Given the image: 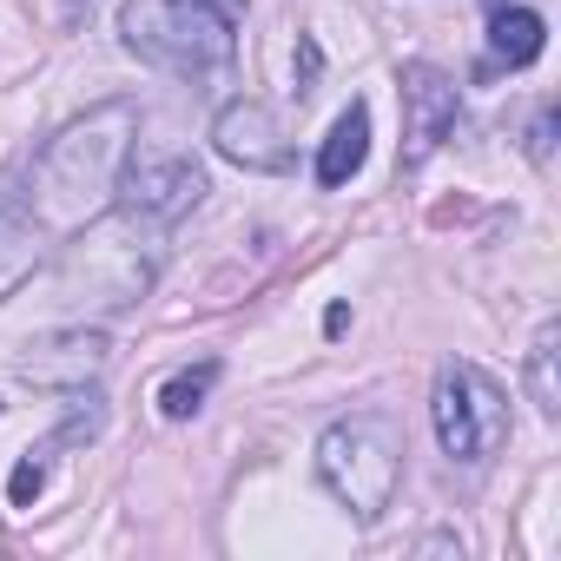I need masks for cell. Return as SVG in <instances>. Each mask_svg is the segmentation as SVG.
Instances as JSON below:
<instances>
[{"label":"cell","instance_id":"1","mask_svg":"<svg viewBox=\"0 0 561 561\" xmlns=\"http://www.w3.org/2000/svg\"><path fill=\"white\" fill-rule=\"evenodd\" d=\"M133 139H139V113L126 100H106L93 106L87 119H73L47 152H41V172H34V218L47 231H80L87 218H100L113 205V185L133 159Z\"/></svg>","mask_w":561,"mask_h":561},{"label":"cell","instance_id":"2","mask_svg":"<svg viewBox=\"0 0 561 561\" xmlns=\"http://www.w3.org/2000/svg\"><path fill=\"white\" fill-rule=\"evenodd\" d=\"M165 264V225L106 205L100 218H87L73 231V244L60 251V277H67V298L93 305V311H126L152 291V277Z\"/></svg>","mask_w":561,"mask_h":561},{"label":"cell","instance_id":"3","mask_svg":"<svg viewBox=\"0 0 561 561\" xmlns=\"http://www.w3.org/2000/svg\"><path fill=\"white\" fill-rule=\"evenodd\" d=\"M318 476L324 489L357 515V522H377L397 495V476H403V436L383 410H357V416H337L324 436H318Z\"/></svg>","mask_w":561,"mask_h":561},{"label":"cell","instance_id":"4","mask_svg":"<svg viewBox=\"0 0 561 561\" xmlns=\"http://www.w3.org/2000/svg\"><path fill=\"white\" fill-rule=\"evenodd\" d=\"M126 47L146 60V67H165V73H218L231 60V27L225 14H211L205 0H126Z\"/></svg>","mask_w":561,"mask_h":561},{"label":"cell","instance_id":"5","mask_svg":"<svg viewBox=\"0 0 561 561\" xmlns=\"http://www.w3.org/2000/svg\"><path fill=\"white\" fill-rule=\"evenodd\" d=\"M430 423H436L443 456H456V462H489V456L508 443V397H502L495 377H482L476 364L456 357V364L436 370Z\"/></svg>","mask_w":561,"mask_h":561},{"label":"cell","instance_id":"6","mask_svg":"<svg viewBox=\"0 0 561 561\" xmlns=\"http://www.w3.org/2000/svg\"><path fill=\"white\" fill-rule=\"evenodd\" d=\"M198 198H205V172L192 159H179V152H146V159L133 152L126 172H119V185H113V205H126V211H139L152 225L185 218Z\"/></svg>","mask_w":561,"mask_h":561},{"label":"cell","instance_id":"7","mask_svg":"<svg viewBox=\"0 0 561 561\" xmlns=\"http://www.w3.org/2000/svg\"><path fill=\"white\" fill-rule=\"evenodd\" d=\"M106 357H113L106 331L73 324V331H54V337L27 344V357H21L14 370H21V383H34V390H67V397H80L87 383H100Z\"/></svg>","mask_w":561,"mask_h":561},{"label":"cell","instance_id":"8","mask_svg":"<svg viewBox=\"0 0 561 561\" xmlns=\"http://www.w3.org/2000/svg\"><path fill=\"white\" fill-rule=\"evenodd\" d=\"M397 87H403V165H423L449 133H456V80L443 73V67H430V60H410L403 73H397Z\"/></svg>","mask_w":561,"mask_h":561},{"label":"cell","instance_id":"9","mask_svg":"<svg viewBox=\"0 0 561 561\" xmlns=\"http://www.w3.org/2000/svg\"><path fill=\"white\" fill-rule=\"evenodd\" d=\"M211 146L244 172H291V139L264 100H231L211 119Z\"/></svg>","mask_w":561,"mask_h":561},{"label":"cell","instance_id":"10","mask_svg":"<svg viewBox=\"0 0 561 561\" xmlns=\"http://www.w3.org/2000/svg\"><path fill=\"white\" fill-rule=\"evenodd\" d=\"M47 264V225L34 211H0V305Z\"/></svg>","mask_w":561,"mask_h":561},{"label":"cell","instance_id":"11","mask_svg":"<svg viewBox=\"0 0 561 561\" xmlns=\"http://www.w3.org/2000/svg\"><path fill=\"white\" fill-rule=\"evenodd\" d=\"M364 159H370V106L351 100L337 113V126L324 133V146H318V185H351L364 172Z\"/></svg>","mask_w":561,"mask_h":561},{"label":"cell","instance_id":"12","mask_svg":"<svg viewBox=\"0 0 561 561\" xmlns=\"http://www.w3.org/2000/svg\"><path fill=\"white\" fill-rule=\"evenodd\" d=\"M541 41H548V27H541L535 8H495V14H489V54H495L502 67L541 60Z\"/></svg>","mask_w":561,"mask_h":561},{"label":"cell","instance_id":"13","mask_svg":"<svg viewBox=\"0 0 561 561\" xmlns=\"http://www.w3.org/2000/svg\"><path fill=\"white\" fill-rule=\"evenodd\" d=\"M554 357H561V324H541L528 344V397L541 416H561V383H554Z\"/></svg>","mask_w":561,"mask_h":561},{"label":"cell","instance_id":"14","mask_svg":"<svg viewBox=\"0 0 561 561\" xmlns=\"http://www.w3.org/2000/svg\"><path fill=\"white\" fill-rule=\"evenodd\" d=\"M211 383H218V364L205 357V364H192V370H179V377H165V383H159V410H165L172 423H185V416H198V410H205Z\"/></svg>","mask_w":561,"mask_h":561},{"label":"cell","instance_id":"15","mask_svg":"<svg viewBox=\"0 0 561 561\" xmlns=\"http://www.w3.org/2000/svg\"><path fill=\"white\" fill-rule=\"evenodd\" d=\"M41 482H47V462H41V456H27V462L14 469V482H8V495H14V508H27V502L41 495Z\"/></svg>","mask_w":561,"mask_h":561},{"label":"cell","instance_id":"16","mask_svg":"<svg viewBox=\"0 0 561 561\" xmlns=\"http://www.w3.org/2000/svg\"><path fill=\"white\" fill-rule=\"evenodd\" d=\"M548 139H554V106H541V119L528 133V159H548Z\"/></svg>","mask_w":561,"mask_h":561},{"label":"cell","instance_id":"17","mask_svg":"<svg viewBox=\"0 0 561 561\" xmlns=\"http://www.w3.org/2000/svg\"><path fill=\"white\" fill-rule=\"evenodd\" d=\"M205 8H211V14H225V21H238V14H244V0H205Z\"/></svg>","mask_w":561,"mask_h":561},{"label":"cell","instance_id":"18","mask_svg":"<svg viewBox=\"0 0 561 561\" xmlns=\"http://www.w3.org/2000/svg\"><path fill=\"white\" fill-rule=\"evenodd\" d=\"M482 8H489V14H495V8H508V0H482Z\"/></svg>","mask_w":561,"mask_h":561}]
</instances>
